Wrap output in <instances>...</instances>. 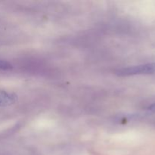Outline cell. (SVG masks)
Masks as SVG:
<instances>
[{
    "instance_id": "obj_1",
    "label": "cell",
    "mask_w": 155,
    "mask_h": 155,
    "mask_svg": "<svg viewBox=\"0 0 155 155\" xmlns=\"http://www.w3.org/2000/svg\"><path fill=\"white\" fill-rule=\"evenodd\" d=\"M155 72V63L146 64L138 65V66L129 67L123 68L117 71L116 74L118 76L125 77V76L139 75V74H149Z\"/></svg>"
},
{
    "instance_id": "obj_2",
    "label": "cell",
    "mask_w": 155,
    "mask_h": 155,
    "mask_svg": "<svg viewBox=\"0 0 155 155\" xmlns=\"http://www.w3.org/2000/svg\"><path fill=\"white\" fill-rule=\"evenodd\" d=\"M18 101V95L13 92L0 90V107L12 105Z\"/></svg>"
},
{
    "instance_id": "obj_3",
    "label": "cell",
    "mask_w": 155,
    "mask_h": 155,
    "mask_svg": "<svg viewBox=\"0 0 155 155\" xmlns=\"http://www.w3.org/2000/svg\"><path fill=\"white\" fill-rule=\"evenodd\" d=\"M12 69V65L7 61L2 60L0 59V70L2 71H8V70Z\"/></svg>"
},
{
    "instance_id": "obj_4",
    "label": "cell",
    "mask_w": 155,
    "mask_h": 155,
    "mask_svg": "<svg viewBox=\"0 0 155 155\" xmlns=\"http://www.w3.org/2000/svg\"><path fill=\"white\" fill-rule=\"evenodd\" d=\"M148 110H149V111L153 112V113H155V103L151 104V105L148 107Z\"/></svg>"
}]
</instances>
